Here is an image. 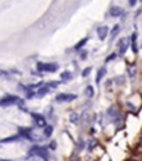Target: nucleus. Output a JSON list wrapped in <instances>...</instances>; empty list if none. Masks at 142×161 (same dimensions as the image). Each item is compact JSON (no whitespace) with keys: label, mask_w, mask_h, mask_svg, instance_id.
<instances>
[{"label":"nucleus","mask_w":142,"mask_h":161,"mask_svg":"<svg viewBox=\"0 0 142 161\" xmlns=\"http://www.w3.org/2000/svg\"><path fill=\"white\" fill-rule=\"evenodd\" d=\"M19 103H21V100L18 96H6L5 99L0 100V107H10Z\"/></svg>","instance_id":"f257e3e1"},{"label":"nucleus","mask_w":142,"mask_h":161,"mask_svg":"<svg viewBox=\"0 0 142 161\" xmlns=\"http://www.w3.org/2000/svg\"><path fill=\"white\" fill-rule=\"evenodd\" d=\"M39 71H46V72H55L58 69L57 64H52V63H38L37 65Z\"/></svg>","instance_id":"f03ea898"},{"label":"nucleus","mask_w":142,"mask_h":161,"mask_svg":"<svg viewBox=\"0 0 142 161\" xmlns=\"http://www.w3.org/2000/svg\"><path fill=\"white\" fill-rule=\"evenodd\" d=\"M117 46H119V52H120V55H123L125 51H127V49H128V46H129V39L128 38H121V39L119 40V43H117Z\"/></svg>","instance_id":"7ed1b4c3"},{"label":"nucleus","mask_w":142,"mask_h":161,"mask_svg":"<svg viewBox=\"0 0 142 161\" xmlns=\"http://www.w3.org/2000/svg\"><path fill=\"white\" fill-rule=\"evenodd\" d=\"M76 99H77V96L72 95V94H59L56 96L57 102H70V101H74Z\"/></svg>","instance_id":"20e7f679"},{"label":"nucleus","mask_w":142,"mask_h":161,"mask_svg":"<svg viewBox=\"0 0 142 161\" xmlns=\"http://www.w3.org/2000/svg\"><path fill=\"white\" fill-rule=\"evenodd\" d=\"M108 33H109V29L107 26H100L97 29V35H98V38L101 40L105 39L107 36H108Z\"/></svg>","instance_id":"39448f33"},{"label":"nucleus","mask_w":142,"mask_h":161,"mask_svg":"<svg viewBox=\"0 0 142 161\" xmlns=\"http://www.w3.org/2000/svg\"><path fill=\"white\" fill-rule=\"evenodd\" d=\"M123 8L122 7H119V6H113L110 10H109V14L111 17H120L123 14Z\"/></svg>","instance_id":"423d86ee"},{"label":"nucleus","mask_w":142,"mask_h":161,"mask_svg":"<svg viewBox=\"0 0 142 161\" xmlns=\"http://www.w3.org/2000/svg\"><path fill=\"white\" fill-rule=\"evenodd\" d=\"M119 114H120V113H119V109L116 108V105H111V107L108 109V116L111 119V121L114 120Z\"/></svg>","instance_id":"0eeeda50"},{"label":"nucleus","mask_w":142,"mask_h":161,"mask_svg":"<svg viewBox=\"0 0 142 161\" xmlns=\"http://www.w3.org/2000/svg\"><path fill=\"white\" fill-rule=\"evenodd\" d=\"M32 117L36 120V123L39 126V127H45V119L41 116V115H39V114H32Z\"/></svg>","instance_id":"6e6552de"},{"label":"nucleus","mask_w":142,"mask_h":161,"mask_svg":"<svg viewBox=\"0 0 142 161\" xmlns=\"http://www.w3.org/2000/svg\"><path fill=\"white\" fill-rule=\"evenodd\" d=\"M105 74H107V69H105V68H101V69L97 71V75H96V83H97V84H100V82L103 80V77L105 76Z\"/></svg>","instance_id":"1a4fd4ad"},{"label":"nucleus","mask_w":142,"mask_h":161,"mask_svg":"<svg viewBox=\"0 0 142 161\" xmlns=\"http://www.w3.org/2000/svg\"><path fill=\"white\" fill-rule=\"evenodd\" d=\"M94 94H95V91H94V88L91 87V85H88L86 88H85V95H86V97H92L94 96Z\"/></svg>","instance_id":"9d476101"},{"label":"nucleus","mask_w":142,"mask_h":161,"mask_svg":"<svg viewBox=\"0 0 142 161\" xmlns=\"http://www.w3.org/2000/svg\"><path fill=\"white\" fill-rule=\"evenodd\" d=\"M131 47H133V52L136 53V52H137V46H136V33H133V36H131Z\"/></svg>","instance_id":"9b49d317"},{"label":"nucleus","mask_w":142,"mask_h":161,"mask_svg":"<svg viewBox=\"0 0 142 161\" xmlns=\"http://www.w3.org/2000/svg\"><path fill=\"white\" fill-rule=\"evenodd\" d=\"M49 87H47V84H46V87H43V88H41L39 90H38V93H37V95L39 96V97H41V96H45L47 93H49Z\"/></svg>","instance_id":"f8f14e48"},{"label":"nucleus","mask_w":142,"mask_h":161,"mask_svg":"<svg viewBox=\"0 0 142 161\" xmlns=\"http://www.w3.org/2000/svg\"><path fill=\"white\" fill-rule=\"evenodd\" d=\"M61 77L63 80H69L72 78V75H71V72H69V71H64V72H62Z\"/></svg>","instance_id":"ddd939ff"},{"label":"nucleus","mask_w":142,"mask_h":161,"mask_svg":"<svg viewBox=\"0 0 142 161\" xmlns=\"http://www.w3.org/2000/svg\"><path fill=\"white\" fill-rule=\"evenodd\" d=\"M128 71H129V75H130V77L133 78V77L136 75V66H135V65H131V66H129V68H128Z\"/></svg>","instance_id":"4468645a"},{"label":"nucleus","mask_w":142,"mask_h":161,"mask_svg":"<svg viewBox=\"0 0 142 161\" xmlns=\"http://www.w3.org/2000/svg\"><path fill=\"white\" fill-rule=\"evenodd\" d=\"M52 132H53L52 126H47V127H45V129H44V134H45V136H47V138L51 135Z\"/></svg>","instance_id":"2eb2a0df"},{"label":"nucleus","mask_w":142,"mask_h":161,"mask_svg":"<svg viewBox=\"0 0 142 161\" xmlns=\"http://www.w3.org/2000/svg\"><path fill=\"white\" fill-rule=\"evenodd\" d=\"M119 31H120V26H119V25H115L114 29L111 30V38H115L116 35L119 33Z\"/></svg>","instance_id":"dca6fc26"},{"label":"nucleus","mask_w":142,"mask_h":161,"mask_svg":"<svg viewBox=\"0 0 142 161\" xmlns=\"http://www.w3.org/2000/svg\"><path fill=\"white\" fill-rule=\"evenodd\" d=\"M86 41H88V38H84V39L82 40V41H80V43H78V44L75 46V49H76V50H80L81 47H83V46L85 45V43H86Z\"/></svg>","instance_id":"f3484780"},{"label":"nucleus","mask_w":142,"mask_h":161,"mask_svg":"<svg viewBox=\"0 0 142 161\" xmlns=\"http://www.w3.org/2000/svg\"><path fill=\"white\" fill-rule=\"evenodd\" d=\"M90 71H91V68H90V66H89V68H86V69H84V71H83L82 76H83V77H86V76L90 74Z\"/></svg>","instance_id":"a211bd4d"},{"label":"nucleus","mask_w":142,"mask_h":161,"mask_svg":"<svg viewBox=\"0 0 142 161\" xmlns=\"http://www.w3.org/2000/svg\"><path fill=\"white\" fill-rule=\"evenodd\" d=\"M77 119H78V116H77V114H72L71 116H70V120L72 121V122H77Z\"/></svg>","instance_id":"6ab92c4d"},{"label":"nucleus","mask_w":142,"mask_h":161,"mask_svg":"<svg viewBox=\"0 0 142 161\" xmlns=\"http://www.w3.org/2000/svg\"><path fill=\"white\" fill-rule=\"evenodd\" d=\"M115 57H116V55H115V53H113L110 57H108V58H107V62H110V60H113L114 58H115Z\"/></svg>","instance_id":"aec40b11"},{"label":"nucleus","mask_w":142,"mask_h":161,"mask_svg":"<svg viewBox=\"0 0 142 161\" xmlns=\"http://www.w3.org/2000/svg\"><path fill=\"white\" fill-rule=\"evenodd\" d=\"M135 2H136V0H129V4H130V6H134V5H135Z\"/></svg>","instance_id":"412c9836"}]
</instances>
